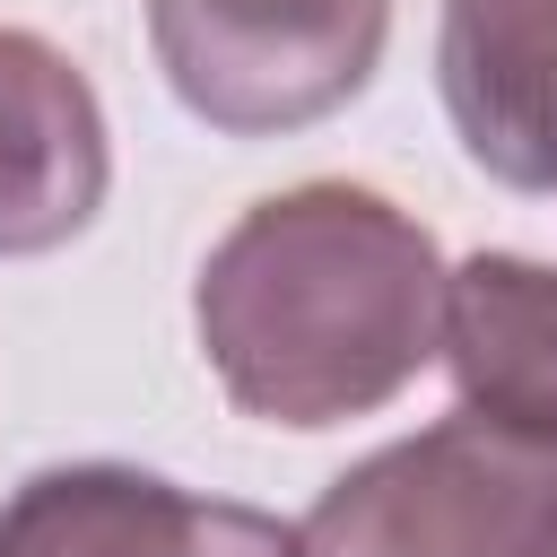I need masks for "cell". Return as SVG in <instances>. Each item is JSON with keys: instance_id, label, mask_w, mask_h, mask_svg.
<instances>
[{"instance_id": "5b68a950", "label": "cell", "mask_w": 557, "mask_h": 557, "mask_svg": "<svg viewBox=\"0 0 557 557\" xmlns=\"http://www.w3.org/2000/svg\"><path fill=\"white\" fill-rule=\"evenodd\" d=\"M104 191L113 139L87 70L35 26H0V261H35L87 235Z\"/></svg>"}, {"instance_id": "6da1fadb", "label": "cell", "mask_w": 557, "mask_h": 557, "mask_svg": "<svg viewBox=\"0 0 557 557\" xmlns=\"http://www.w3.org/2000/svg\"><path fill=\"white\" fill-rule=\"evenodd\" d=\"M191 331L218 392L261 426L374 418L435 366L444 252L366 183H296L209 244Z\"/></svg>"}, {"instance_id": "52a82bcc", "label": "cell", "mask_w": 557, "mask_h": 557, "mask_svg": "<svg viewBox=\"0 0 557 557\" xmlns=\"http://www.w3.org/2000/svg\"><path fill=\"white\" fill-rule=\"evenodd\" d=\"M461 409L557 435V270L531 252H470L444 270L435 339Z\"/></svg>"}, {"instance_id": "3957f363", "label": "cell", "mask_w": 557, "mask_h": 557, "mask_svg": "<svg viewBox=\"0 0 557 557\" xmlns=\"http://www.w3.org/2000/svg\"><path fill=\"white\" fill-rule=\"evenodd\" d=\"M392 0H148L174 104L226 139H287L374 87Z\"/></svg>"}, {"instance_id": "277c9868", "label": "cell", "mask_w": 557, "mask_h": 557, "mask_svg": "<svg viewBox=\"0 0 557 557\" xmlns=\"http://www.w3.org/2000/svg\"><path fill=\"white\" fill-rule=\"evenodd\" d=\"M0 557H305L296 522L191 496L139 461H52L9 487Z\"/></svg>"}, {"instance_id": "7a4b0ae2", "label": "cell", "mask_w": 557, "mask_h": 557, "mask_svg": "<svg viewBox=\"0 0 557 557\" xmlns=\"http://www.w3.org/2000/svg\"><path fill=\"white\" fill-rule=\"evenodd\" d=\"M305 557H557V435L453 409L348 461L296 522Z\"/></svg>"}, {"instance_id": "8992f818", "label": "cell", "mask_w": 557, "mask_h": 557, "mask_svg": "<svg viewBox=\"0 0 557 557\" xmlns=\"http://www.w3.org/2000/svg\"><path fill=\"white\" fill-rule=\"evenodd\" d=\"M435 87L479 174L557 191V0H444Z\"/></svg>"}]
</instances>
